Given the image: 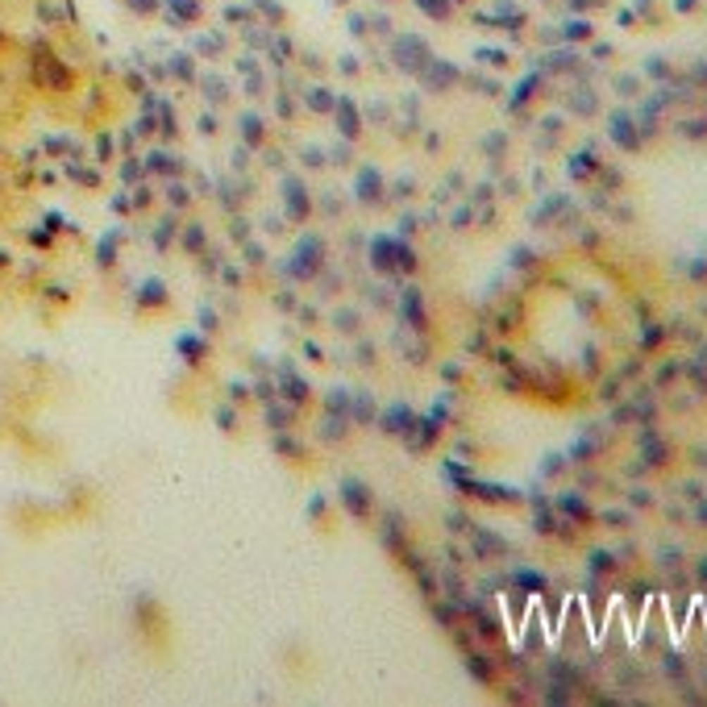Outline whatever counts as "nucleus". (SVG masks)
Returning <instances> with one entry per match:
<instances>
[{
    "label": "nucleus",
    "mask_w": 707,
    "mask_h": 707,
    "mask_svg": "<svg viewBox=\"0 0 707 707\" xmlns=\"http://www.w3.org/2000/svg\"><path fill=\"white\" fill-rule=\"evenodd\" d=\"M333 121H337V133H342L346 142H358V133H362V113H358V104H354L350 96H337Z\"/></svg>",
    "instance_id": "nucleus-6"
},
{
    "label": "nucleus",
    "mask_w": 707,
    "mask_h": 707,
    "mask_svg": "<svg viewBox=\"0 0 707 707\" xmlns=\"http://www.w3.org/2000/svg\"><path fill=\"white\" fill-rule=\"evenodd\" d=\"M242 142L246 146H263V137H266V130H263V117H254V113H242Z\"/></svg>",
    "instance_id": "nucleus-9"
},
{
    "label": "nucleus",
    "mask_w": 707,
    "mask_h": 707,
    "mask_svg": "<svg viewBox=\"0 0 707 707\" xmlns=\"http://www.w3.org/2000/svg\"><path fill=\"white\" fill-rule=\"evenodd\" d=\"M167 13L175 21H196L200 17V0H167Z\"/></svg>",
    "instance_id": "nucleus-12"
},
{
    "label": "nucleus",
    "mask_w": 707,
    "mask_h": 707,
    "mask_svg": "<svg viewBox=\"0 0 707 707\" xmlns=\"http://www.w3.org/2000/svg\"><path fill=\"white\" fill-rule=\"evenodd\" d=\"M163 304H167V287L158 279H146L137 292V308H163Z\"/></svg>",
    "instance_id": "nucleus-8"
},
{
    "label": "nucleus",
    "mask_w": 707,
    "mask_h": 707,
    "mask_svg": "<svg viewBox=\"0 0 707 707\" xmlns=\"http://www.w3.org/2000/svg\"><path fill=\"white\" fill-rule=\"evenodd\" d=\"M320 266H325V242H320L316 233H304V237L296 242V250H292L287 275H292V279H312Z\"/></svg>",
    "instance_id": "nucleus-2"
},
{
    "label": "nucleus",
    "mask_w": 707,
    "mask_h": 707,
    "mask_svg": "<svg viewBox=\"0 0 707 707\" xmlns=\"http://www.w3.org/2000/svg\"><path fill=\"white\" fill-rule=\"evenodd\" d=\"M354 196H358L362 204H379V200H383V175H379L375 167H362L358 179H354Z\"/></svg>",
    "instance_id": "nucleus-7"
},
{
    "label": "nucleus",
    "mask_w": 707,
    "mask_h": 707,
    "mask_svg": "<svg viewBox=\"0 0 707 707\" xmlns=\"http://www.w3.org/2000/svg\"><path fill=\"white\" fill-rule=\"evenodd\" d=\"M304 100H308L312 113H333V104H337V92H329V88H308V92H304Z\"/></svg>",
    "instance_id": "nucleus-11"
},
{
    "label": "nucleus",
    "mask_w": 707,
    "mask_h": 707,
    "mask_svg": "<svg viewBox=\"0 0 707 707\" xmlns=\"http://www.w3.org/2000/svg\"><path fill=\"white\" fill-rule=\"evenodd\" d=\"M392 58H396L399 71H408V75H420V67L429 63V46L420 42L416 34H399L396 42H392Z\"/></svg>",
    "instance_id": "nucleus-3"
},
{
    "label": "nucleus",
    "mask_w": 707,
    "mask_h": 707,
    "mask_svg": "<svg viewBox=\"0 0 707 707\" xmlns=\"http://www.w3.org/2000/svg\"><path fill=\"white\" fill-rule=\"evenodd\" d=\"M370 263H375V270H412L416 266V254L403 246V242H396V237H387V233H379V237H370Z\"/></svg>",
    "instance_id": "nucleus-1"
},
{
    "label": "nucleus",
    "mask_w": 707,
    "mask_h": 707,
    "mask_svg": "<svg viewBox=\"0 0 707 707\" xmlns=\"http://www.w3.org/2000/svg\"><path fill=\"white\" fill-rule=\"evenodd\" d=\"M416 4H420V13H425V17H437V21L449 17V4H445V0H416Z\"/></svg>",
    "instance_id": "nucleus-19"
},
{
    "label": "nucleus",
    "mask_w": 707,
    "mask_h": 707,
    "mask_svg": "<svg viewBox=\"0 0 707 707\" xmlns=\"http://www.w3.org/2000/svg\"><path fill=\"white\" fill-rule=\"evenodd\" d=\"M283 200H287V217L296 225H304L308 221V213H312V204H308V187L300 183L296 175H287L283 179Z\"/></svg>",
    "instance_id": "nucleus-4"
},
{
    "label": "nucleus",
    "mask_w": 707,
    "mask_h": 707,
    "mask_svg": "<svg viewBox=\"0 0 707 707\" xmlns=\"http://www.w3.org/2000/svg\"><path fill=\"white\" fill-rule=\"evenodd\" d=\"M383 429H387V433H408V429H412V416L399 412V408H392V412L383 416Z\"/></svg>",
    "instance_id": "nucleus-13"
},
{
    "label": "nucleus",
    "mask_w": 707,
    "mask_h": 707,
    "mask_svg": "<svg viewBox=\"0 0 707 707\" xmlns=\"http://www.w3.org/2000/svg\"><path fill=\"white\" fill-rule=\"evenodd\" d=\"M171 71H175V80H196V67H192V54H175V58H171Z\"/></svg>",
    "instance_id": "nucleus-16"
},
{
    "label": "nucleus",
    "mask_w": 707,
    "mask_h": 707,
    "mask_svg": "<svg viewBox=\"0 0 707 707\" xmlns=\"http://www.w3.org/2000/svg\"><path fill=\"white\" fill-rule=\"evenodd\" d=\"M300 158H304V167H325V154H320L316 146H304V150H300Z\"/></svg>",
    "instance_id": "nucleus-20"
},
{
    "label": "nucleus",
    "mask_w": 707,
    "mask_h": 707,
    "mask_svg": "<svg viewBox=\"0 0 707 707\" xmlns=\"http://www.w3.org/2000/svg\"><path fill=\"white\" fill-rule=\"evenodd\" d=\"M130 8H133V13H146V17H150V13H158V0H130Z\"/></svg>",
    "instance_id": "nucleus-22"
},
{
    "label": "nucleus",
    "mask_w": 707,
    "mask_h": 707,
    "mask_svg": "<svg viewBox=\"0 0 707 707\" xmlns=\"http://www.w3.org/2000/svg\"><path fill=\"white\" fill-rule=\"evenodd\" d=\"M283 383H287V396L296 399V403H300V399H308V383H300V379L292 375V366H283Z\"/></svg>",
    "instance_id": "nucleus-15"
},
{
    "label": "nucleus",
    "mask_w": 707,
    "mask_h": 707,
    "mask_svg": "<svg viewBox=\"0 0 707 707\" xmlns=\"http://www.w3.org/2000/svg\"><path fill=\"white\" fill-rule=\"evenodd\" d=\"M175 346H179V354H183L187 362H200V358H204V350H208V346H204L200 337H179Z\"/></svg>",
    "instance_id": "nucleus-14"
},
{
    "label": "nucleus",
    "mask_w": 707,
    "mask_h": 707,
    "mask_svg": "<svg viewBox=\"0 0 707 707\" xmlns=\"http://www.w3.org/2000/svg\"><path fill=\"white\" fill-rule=\"evenodd\" d=\"M217 420H221V429H233V412H229V408H221V412H217Z\"/></svg>",
    "instance_id": "nucleus-23"
},
{
    "label": "nucleus",
    "mask_w": 707,
    "mask_h": 707,
    "mask_svg": "<svg viewBox=\"0 0 707 707\" xmlns=\"http://www.w3.org/2000/svg\"><path fill=\"white\" fill-rule=\"evenodd\" d=\"M200 88H204V96H208V104H225L229 100V84H225L221 75H200Z\"/></svg>",
    "instance_id": "nucleus-10"
},
{
    "label": "nucleus",
    "mask_w": 707,
    "mask_h": 707,
    "mask_svg": "<svg viewBox=\"0 0 707 707\" xmlns=\"http://www.w3.org/2000/svg\"><path fill=\"white\" fill-rule=\"evenodd\" d=\"M333 329H342V333H354V329H358V312H354V308L333 312Z\"/></svg>",
    "instance_id": "nucleus-17"
},
{
    "label": "nucleus",
    "mask_w": 707,
    "mask_h": 707,
    "mask_svg": "<svg viewBox=\"0 0 707 707\" xmlns=\"http://www.w3.org/2000/svg\"><path fill=\"white\" fill-rule=\"evenodd\" d=\"M337 499L346 503V512L358 516V520H366V516H370V491H366V483H358V479H342Z\"/></svg>",
    "instance_id": "nucleus-5"
},
{
    "label": "nucleus",
    "mask_w": 707,
    "mask_h": 707,
    "mask_svg": "<svg viewBox=\"0 0 707 707\" xmlns=\"http://www.w3.org/2000/svg\"><path fill=\"white\" fill-rule=\"evenodd\" d=\"M342 71H346V75H354V71H358V63H354V54H346V58H342Z\"/></svg>",
    "instance_id": "nucleus-25"
},
{
    "label": "nucleus",
    "mask_w": 707,
    "mask_h": 707,
    "mask_svg": "<svg viewBox=\"0 0 707 707\" xmlns=\"http://www.w3.org/2000/svg\"><path fill=\"white\" fill-rule=\"evenodd\" d=\"M200 246H204V233H200V225H192V229H187V250L196 254Z\"/></svg>",
    "instance_id": "nucleus-21"
},
{
    "label": "nucleus",
    "mask_w": 707,
    "mask_h": 707,
    "mask_svg": "<svg viewBox=\"0 0 707 707\" xmlns=\"http://www.w3.org/2000/svg\"><path fill=\"white\" fill-rule=\"evenodd\" d=\"M329 412L350 416V392H346V387H333V396H329Z\"/></svg>",
    "instance_id": "nucleus-18"
},
{
    "label": "nucleus",
    "mask_w": 707,
    "mask_h": 707,
    "mask_svg": "<svg viewBox=\"0 0 707 707\" xmlns=\"http://www.w3.org/2000/svg\"><path fill=\"white\" fill-rule=\"evenodd\" d=\"M200 133H217V121H213V117H200Z\"/></svg>",
    "instance_id": "nucleus-24"
}]
</instances>
